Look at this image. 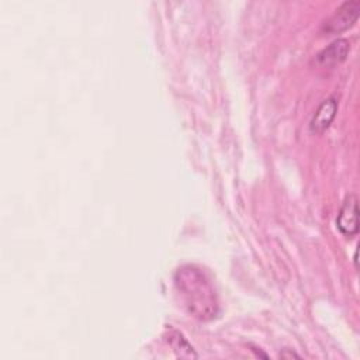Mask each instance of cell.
Returning a JSON list of instances; mask_svg holds the SVG:
<instances>
[{
	"label": "cell",
	"mask_w": 360,
	"mask_h": 360,
	"mask_svg": "<svg viewBox=\"0 0 360 360\" xmlns=\"http://www.w3.org/2000/svg\"><path fill=\"white\" fill-rule=\"evenodd\" d=\"M174 284L190 314L210 321L218 314V298L210 277L200 267L186 264L177 269Z\"/></svg>",
	"instance_id": "6da1fadb"
},
{
	"label": "cell",
	"mask_w": 360,
	"mask_h": 360,
	"mask_svg": "<svg viewBox=\"0 0 360 360\" xmlns=\"http://www.w3.org/2000/svg\"><path fill=\"white\" fill-rule=\"evenodd\" d=\"M360 14V1L347 0L342 3L335 13L322 24V31L326 34H339L352 28Z\"/></svg>",
	"instance_id": "7a4b0ae2"
},
{
	"label": "cell",
	"mask_w": 360,
	"mask_h": 360,
	"mask_svg": "<svg viewBox=\"0 0 360 360\" xmlns=\"http://www.w3.org/2000/svg\"><path fill=\"white\" fill-rule=\"evenodd\" d=\"M336 226L342 235L353 238L359 232V201L354 194H349L336 217Z\"/></svg>",
	"instance_id": "3957f363"
},
{
	"label": "cell",
	"mask_w": 360,
	"mask_h": 360,
	"mask_svg": "<svg viewBox=\"0 0 360 360\" xmlns=\"http://www.w3.org/2000/svg\"><path fill=\"white\" fill-rule=\"evenodd\" d=\"M350 51V44L345 38H339L323 48L315 58L316 63L323 68H332L342 63Z\"/></svg>",
	"instance_id": "277c9868"
},
{
	"label": "cell",
	"mask_w": 360,
	"mask_h": 360,
	"mask_svg": "<svg viewBox=\"0 0 360 360\" xmlns=\"http://www.w3.org/2000/svg\"><path fill=\"white\" fill-rule=\"evenodd\" d=\"M336 112H338L336 97H328L326 100H323L311 120V124H309L311 131L316 134H322L325 129L329 128V125L335 120Z\"/></svg>",
	"instance_id": "5b68a950"
}]
</instances>
